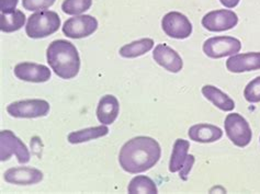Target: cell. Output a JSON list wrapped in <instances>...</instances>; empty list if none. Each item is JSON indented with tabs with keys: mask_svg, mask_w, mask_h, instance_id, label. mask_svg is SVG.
<instances>
[{
	"mask_svg": "<svg viewBox=\"0 0 260 194\" xmlns=\"http://www.w3.org/2000/svg\"><path fill=\"white\" fill-rule=\"evenodd\" d=\"M161 156L160 145L148 136H138L123 145L119 163L121 168L128 173H141L153 168Z\"/></svg>",
	"mask_w": 260,
	"mask_h": 194,
	"instance_id": "obj_1",
	"label": "cell"
},
{
	"mask_svg": "<svg viewBox=\"0 0 260 194\" xmlns=\"http://www.w3.org/2000/svg\"><path fill=\"white\" fill-rule=\"evenodd\" d=\"M46 59L52 71L61 79H73L80 71L78 51L70 41H53L46 50Z\"/></svg>",
	"mask_w": 260,
	"mask_h": 194,
	"instance_id": "obj_2",
	"label": "cell"
},
{
	"mask_svg": "<svg viewBox=\"0 0 260 194\" xmlns=\"http://www.w3.org/2000/svg\"><path fill=\"white\" fill-rule=\"evenodd\" d=\"M60 18L55 11L43 10L29 17L25 26L26 36L31 39H44L58 31Z\"/></svg>",
	"mask_w": 260,
	"mask_h": 194,
	"instance_id": "obj_3",
	"label": "cell"
},
{
	"mask_svg": "<svg viewBox=\"0 0 260 194\" xmlns=\"http://www.w3.org/2000/svg\"><path fill=\"white\" fill-rule=\"evenodd\" d=\"M225 133L230 141L237 147L248 146L252 138V132L249 123L239 113H232L225 117Z\"/></svg>",
	"mask_w": 260,
	"mask_h": 194,
	"instance_id": "obj_4",
	"label": "cell"
},
{
	"mask_svg": "<svg viewBox=\"0 0 260 194\" xmlns=\"http://www.w3.org/2000/svg\"><path fill=\"white\" fill-rule=\"evenodd\" d=\"M15 155L19 164H26L30 161V151L25 144L17 137L13 132L6 130L0 132V159L6 161Z\"/></svg>",
	"mask_w": 260,
	"mask_h": 194,
	"instance_id": "obj_5",
	"label": "cell"
},
{
	"mask_svg": "<svg viewBox=\"0 0 260 194\" xmlns=\"http://www.w3.org/2000/svg\"><path fill=\"white\" fill-rule=\"evenodd\" d=\"M7 112L17 119H36L47 115L50 103L42 99L16 101L7 107Z\"/></svg>",
	"mask_w": 260,
	"mask_h": 194,
	"instance_id": "obj_6",
	"label": "cell"
},
{
	"mask_svg": "<svg viewBox=\"0 0 260 194\" xmlns=\"http://www.w3.org/2000/svg\"><path fill=\"white\" fill-rule=\"evenodd\" d=\"M203 52L210 58H223L241 51V41L233 37L210 38L203 43Z\"/></svg>",
	"mask_w": 260,
	"mask_h": 194,
	"instance_id": "obj_7",
	"label": "cell"
},
{
	"mask_svg": "<svg viewBox=\"0 0 260 194\" xmlns=\"http://www.w3.org/2000/svg\"><path fill=\"white\" fill-rule=\"evenodd\" d=\"M161 29L169 38L184 40L192 33V24L183 13L172 11L164 16L161 20Z\"/></svg>",
	"mask_w": 260,
	"mask_h": 194,
	"instance_id": "obj_8",
	"label": "cell"
},
{
	"mask_svg": "<svg viewBox=\"0 0 260 194\" xmlns=\"http://www.w3.org/2000/svg\"><path fill=\"white\" fill-rule=\"evenodd\" d=\"M98 29V20L92 16H76L65 21L63 33L70 39H84L91 36Z\"/></svg>",
	"mask_w": 260,
	"mask_h": 194,
	"instance_id": "obj_9",
	"label": "cell"
},
{
	"mask_svg": "<svg viewBox=\"0 0 260 194\" xmlns=\"http://www.w3.org/2000/svg\"><path fill=\"white\" fill-rule=\"evenodd\" d=\"M238 23V16L234 11L228 9L214 10L202 18L204 29L211 32H223L235 27Z\"/></svg>",
	"mask_w": 260,
	"mask_h": 194,
	"instance_id": "obj_10",
	"label": "cell"
},
{
	"mask_svg": "<svg viewBox=\"0 0 260 194\" xmlns=\"http://www.w3.org/2000/svg\"><path fill=\"white\" fill-rule=\"evenodd\" d=\"M15 75L17 78L28 82H45L51 78V71L49 67L42 64L30 63V61H23L15 66Z\"/></svg>",
	"mask_w": 260,
	"mask_h": 194,
	"instance_id": "obj_11",
	"label": "cell"
},
{
	"mask_svg": "<svg viewBox=\"0 0 260 194\" xmlns=\"http://www.w3.org/2000/svg\"><path fill=\"white\" fill-rule=\"evenodd\" d=\"M153 58L159 66L174 74L179 73L183 67V61L180 55L174 48L164 43H160L155 47Z\"/></svg>",
	"mask_w": 260,
	"mask_h": 194,
	"instance_id": "obj_12",
	"label": "cell"
},
{
	"mask_svg": "<svg viewBox=\"0 0 260 194\" xmlns=\"http://www.w3.org/2000/svg\"><path fill=\"white\" fill-rule=\"evenodd\" d=\"M43 172L32 167L10 168L5 172L6 182L17 185L37 184L43 180Z\"/></svg>",
	"mask_w": 260,
	"mask_h": 194,
	"instance_id": "obj_13",
	"label": "cell"
},
{
	"mask_svg": "<svg viewBox=\"0 0 260 194\" xmlns=\"http://www.w3.org/2000/svg\"><path fill=\"white\" fill-rule=\"evenodd\" d=\"M226 68L235 74L258 71L260 69V52L233 55L226 60Z\"/></svg>",
	"mask_w": 260,
	"mask_h": 194,
	"instance_id": "obj_14",
	"label": "cell"
},
{
	"mask_svg": "<svg viewBox=\"0 0 260 194\" xmlns=\"http://www.w3.org/2000/svg\"><path fill=\"white\" fill-rule=\"evenodd\" d=\"M120 105L116 96L106 94L100 99L97 107V117L104 125H110L114 123L119 115Z\"/></svg>",
	"mask_w": 260,
	"mask_h": 194,
	"instance_id": "obj_15",
	"label": "cell"
},
{
	"mask_svg": "<svg viewBox=\"0 0 260 194\" xmlns=\"http://www.w3.org/2000/svg\"><path fill=\"white\" fill-rule=\"evenodd\" d=\"M188 135L191 141L197 143H214L218 140H221L223 136V131L212 124H196L191 126L188 131Z\"/></svg>",
	"mask_w": 260,
	"mask_h": 194,
	"instance_id": "obj_16",
	"label": "cell"
},
{
	"mask_svg": "<svg viewBox=\"0 0 260 194\" xmlns=\"http://www.w3.org/2000/svg\"><path fill=\"white\" fill-rule=\"evenodd\" d=\"M202 94L211 101L213 105L225 112H231L235 108V102L230 95L223 92L221 89H218L212 85H205L202 87Z\"/></svg>",
	"mask_w": 260,
	"mask_h": 194,
	"instance_id": "obj_17",
	"label": "cell"
},
{
	"mask_svg": "<svg viewBox=\"0 0 260 194\" xmlns=\"http://www.w3.org/2000/svg\"><path fill=\"white\" fill-rule=\"evenodd\" d=\"M190 148L189 141L182 140V138H178L174 144L173 154L170 157L169 161V171L170 172H179L184 166L187 158H188V151Z\"/></svg>",
	"mask_w": 260,
	"mask_h": 194,
	"instance_id": "obj_18",
	"label": "cell"
},
{
	"mask_svg": "<svg viewBox=\"0 0 260 194\" xmlns=\"http://www.w3.org/2000/svg\"><path fill=\"white\" fill-rule=\"evenodd\" d=\"M108 133H109V128L106 125L88 127L85 130L72 132V133L68 134L67 141L71 144L86 143L92 140H97V138H100V137H104L108 135Z\"/></svg>",
	"mask_w": 260,
	"mask_h": 194,
	"instance_id": "obj_19",
	"label": "cell"
},
{
	"mask_svg": "<svg viewBox=\"0 0 260 194\" xmlns=\"http://www.w3.org/2000/svg\"><path fill=\"white\" fill-rule=\"evenodd\" d=\"M154 47V40L152 39H141L134 42L125 44L120 48V55L124 58H135L146 54Z\"/></svg>",
	"mask_w": 260,
	"mask_h": 194,
	"instance_id": "obj_20",
	"label": "cell"
},
{
	"mask_svg": "<svg viewBox=\"0 0 260 194\" xmlns=\"http://www.w3.org/2000/svg\"><path fill=\"white\" fill-rule=\"evenodd\" d=\"M25 23V15L21 10H15L0 15V30L5 33H11L21 29Z\"/></svg>",
	"mask_w": 260,
	"mask_h": 194,
	"instance_id": "obj_21",
	"label": "cell"
},
{
	"mask_svg": "<svg viewBox=\"0 0 260 194\" xmlns=\"http://www.w3.org/2000/svg\"><path fill=\"white\" fill-rule=\"evenodd\" d=\"M127 192L131 194L135 193H158L157 186L152 179L146 176L134 177L127 186Z\"/></svg>",
	"mask_w": 260,
	"mask_h": 194,
	"instance_id": "obj_22",
	"label": "cell"
},
{
	"mask_svg": "<svg viewBox=\"0 0 260 194\" xmlns=\"http://www.w3.org/2000/svg\"><path fill=\"white\" fill-rule=\"evenodd\" d=\"M92 0H64L61 10L70 16H78L91 8Z\"/></svg>",
	"mask_w": 260,
	"mask_h": 194,
	"instance_id": "obj_23",
	"label": "cell"
},
{
	"mask_svg": "<svg viewBox=\"0 0 260 194\" xmlns=\"http://www.w3.org/2000/svg\"><path fill=\"white\" fill-rule=\"evenodd\" d=\"M244 96L249 103L260 102V76L252 79L244 90Z\"/></svg>",
	"mask_w": 260,
	"mask_h": 194,
	"instance_id": "obj_24",
	"label": "cell"
},
{
	"mask_svg": "<svg viewBox=\"0 0 260 194\" xmlns=\"http://www.w3.org/2000/svg\"><path fill=\"white\" fill-rule=\"evenodd\" d=\"M55 0H22V6L28 11H43L50 8Z\"/></svg>",
	"mask_w": 260,
	"mask_h": 194,
	"instance_id": "obj_25",
	"label": "cell"
},
{
	"mask_svg": "<svg viewBox=\"0 0 260 194\" xmlns=\"http://www.w3.org/2000/svg\"><path fill=\"white\" fill-rule=\"evenodd\" d=\"M193 165H194V156L193 155H188V158H187L186 163H184L183 168L179 171L180 179L184 180V181L188 180V175H189V172L191 171V169H192Z\"/></svg>",
	"mask_w": 260,
	"mask_h": 194,
	"instance_id": "obj_26",
	"label": "cell"
},
{
	"mask_svg": "<svg viewBox=\"0 0 260 194\" xmlns=\"http://www.w3.org/2000/svg\"><path fill=\"white\" fill-rule=\"evenodd\" d=\"M19 0H0V10L3 13L15 11Z\"/></svg>",
	"mask_w": 260,
	"mask_h": 194,
	"instance_id": "obj_27",
	"label": "cell"
},
{
	"mask_svg": "<svg viewBox=\"0 0 260 194\" xmlns=\"http://www.w3.org/2000/svg\"><path fill=\"white\" fill-rule=\"evenodd\" d=\"M241 0H220V3L226 8H235Z\"/></svg>",
	"mask_w": 260,
	"mask_h": 194,
	"instance_id": "obj_28",
	"label": "cell"
}]
</instances>
